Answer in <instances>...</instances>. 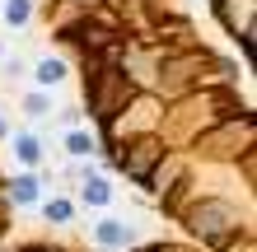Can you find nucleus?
I'll return each mask as SVG.
<instances>
[{
    "label": "nucleus",
    "mask_w": 257,
    "mask_h": 252,
    "mask_svg": "<svg viewBox=\"0 0 257 252\" xmlns=\"http://www.w3.org/2000/svg\"><path fill=\"white\" fill-rule=\"evenodd\" d=\"M61 75H66V66H61V61H42V66H38V84H56Z\"/></svg>",
    "instance_id": "1"
},
{
    "label": "nucleus",
    "mask_w": 257,
    "mask_h": 252,
    "mask_svg": "<svg viewBox=\"0 0 257 252\" xmlns=\"http://www.w3.org/2000/svg\"><path fill=\"white\" fill-rule=\"evenodd\" d=\"M38 196V182L33 177H19V182H14V201H33Z\"/></svg>",
    "instance_id": "2"
},
{
    "label": "nucleus",
    "mask_w": 257,
    "mask_h": 252,
    "mask_svg": "<svg viewBox=\"0 0 257 252\" xmlns=\"http://www.w3.org/2000/svg\"><path fill=\"white\" fill-rule=\"evenodd\" d=\"M5 19L10 24H24L28 19V0H10V5H5Z\"/></svg>",
    "instance_id": "3"
},
{
    "label": "nucleus",
    "mask_w": 257,
    "mask_h": 252,
    "mask_svg": "<svg viewBox=\"0 0 257 252\" xmlns=\"http://www.w3.org/2000/svg\"><path fill=\"white\" fill-rule=\"evenodd\" d=\"M84 201L103 205V201H108V187H103V182H89V187H84Z\"/></svg>",
    "instance_id": "4"
},
{
    "label": "nucleus",
    "mask_w": 257,
    "mask_h": 252,
    "mask_svg": "<svg viewBox=\"0 0 257 252\" xmlns=\"http://www.w3.org/2000/svg\"><path fill=\"white\" fill-rule=\"evenodd\" d=\"M19 154L33 164V159H38V140H33V136H19Z\"/></svg>",
    "instance_id": "5"
},
{
    "label": "nucleus",
    "mask_w": 257,
    "mask_h": 252,
    "mask_svg": "<svg viewBox=\"0 0 257 252\" xmlns=\"http://www.w3.org/2000/svg\"><path fill=\"white\" fill-rule=\"evenodd\" d=\"M98 238H103V243H122V229H117V224H103Z\"/></svg>",
    "instance_id": "6"
},
{
    "label": "nucleus",
    "mask_w": 257,
    "mask_h": 252,
    "mask_svg": "<svg viewBox=\"0 0 257 252\" xmlns=\"http://www.w3.org/2000/svg\"><path fill=\"white\" fill-rule=\"evenodd\" d=\"M47 215H52V219H66V215H70V205H66V201H56V205H47Z\"/></svg>",
    "instance_id": "7"
},
{
    "label": "nucleus",
    "mask_w": 257,
    "mask_h": 252,
    "mask_svg": "<svg viewBox=\"0 0 257 252\" xmlns=\"http://www.w3.org/2000/svg\"><path fill=\"white\" fill-rule=\"evenodd\" d=\"M70 154H89V140L84 136H70Z\"/></svg>",
    "instance_id": "8"
}]
</instances>
